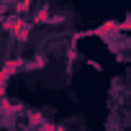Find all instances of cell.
<instances>
[{
    "mask_svg": "<svg viewBox=\"0 0 131 131\" xmlns=\"http://www.w3.org/2000/svg\"><path fill=\"white\" fill-rule=\"evenodd\" d=\"M21 67H26V62H23L21 57H16V59H8V62L3 64V70H5L8 75H16V72H18Z\"/></svg>",
    "mask_w": 131,
    "mask_h": 131,
    "instance_id": "3",
    "label": "cell"
},
{
    "mask_svg": "<svg viewBox=\"0 0 131 131\" xmlns=\"http://www.w3.org/2000/svg\"><path fill=\"white\" fill-rule=\"evenodd\" d=\"M28 5H31V0H21V3L16 5V16H23V13L28 10Z\"/></svg>",
    "mask_w": 131,
    "mask_h": 131,
    "instance_id": "8",
    "label": "cell"
},
{
    "mask_svg": "<svg viewBox=\"0 0 131 131\" xmlns=\"http://www.w3.org/2000/svg\"><path fill=\"white\" fill-rule=\"evenodd\" d=\"M95 34L108 39V34H121V23H118V21H108V23H103V26H100Z\"/></svg>",
    "mask_w": 131,
    "mask_h": 131,
    "instance_id": "2",
    "label": "cell"
},
{
    "mask_svg": "<svg viewBox=\"0 0 131 131\" xmlns=\"http://www.w3.org/2000/svg\"><path fill=\"white\" fill-rule=\"evenodd\" d=\"M0 108H3L5 113H18V111H21V105H18V103H10V100H8L5 95L0 98Z\"/></svg>",
    "mask_w": 131,
    "mask_h": 131,
    "instance_id": "4",
    "label": "cell"
},
{
    "mask_svg": "<svg viewBox=\"0 0 131 131\" xmlns=\"http://www.w3.org/2000/svg\"><path fill=\"white\" fill-rule=\"evenodd\" d=\"M128 31H131V28H128Z\"/></svg>",
    "mask_w": 131,
    "mask_h": 131,
    "instance_id": "12",
    "label": "cell"
},
{
    "mask_svg": "<svg viewBox=\"0 0 131 131\" xmlns=\"http://www.w3.org/2000/svg\"><path fill=\"white\" fill-rule=\"evenodd\" d=\"M51 21V16H49V5H44L39 13H36V23H49Z\"/></svg>",
    "mask_w": 131,
    "mask_h": 131,
    "instance_id": "5",
    "label": "cell"
},
{
    "mask_svg": "<svg viewBox=\"0 0 131 131\" xmlns=\"http://www.w3.org/2000/svg\"><path fill=\"white\" fill-rule=\"evenodd\" d=\"M28 121H31L34 126H41V123H44V116L36 113V111H31V113H28Z\"/></svg>",
    "mask_w": 131,
    "mask_h": 131,
    "instance_id": "7",
    "label": "cell"
},
{
    "mask_svg": "<svg viewBox=\"0 0 131 131\" xmlns=\"http://www.w3.org/2000/svg\"><path fill=\"white\" fill-rule=\"evenodd\" d=\"M10 34H13V36H16V39L23 44V41H28V34H31V23H26V21L21 18V21H18V26H16Z\"/></svg>",
    "mask_w": 131,
    "mask_h": 131,
    "instance_id": "1",
    "label": "cell"
},
{
    "mask_svg": "<svg viewBox=\"0 0 131 131\" xmlns=\"http://www.w3.org/2000/svg\"><path fill=\"white\" fill-rule=\"evenodd\" d=\"M57 131H67V128H64V126H57Z\"/></svg>",
    "mask_w": 131,
    "mask_h": 131,
    "instance_id": "11",
    "label": "cell"
},
{
    "mask_svg": "<svg viewBox=\"0 0 131 131\" xmlns=\"http://www.w3.org/2000/svg\"><path fill=\"white\" fill-rule=\"evenodd\" d=\"M18 21H21L18 16H16V18H5V23H3V28H8V31H13V28L18 26Z\"/></svg>",
    "mask_w": 131,
    "mask_h": 131,
    "instance_id": "10",
    "label": "cell"
},
{
    "mask_svg": "<svg viewBox=\"0 0 131 131\" xmlns=\"http://www.w3.org/2000/svg\"><path fill=\"white\" fill-rule=\"evenodd\" d=\"M44 64H46V59H44V57H39V59H34V62H28L26 67H31V70H41Z\"/></svg>",
    "mask_w": 131,
    "mask_h": 131,
    "instance_id": "9",
    "label": "cell"
},
{
    "mask_svg": "<svg viewBox=\"0 0 131 131\" xmlns=\"http://www.w3.org/2000/svg\"><path fill=\"white\" fill-rule=\"evenodd\" d=\"M8 80H10V75H8L5 70H0V98L5 95V88H8Z\"/></svg>",
    "mask_w": 131,
    "mask_h": 131,
    "instance_id": "6",
    "label": "cell"
}]
</instances>
